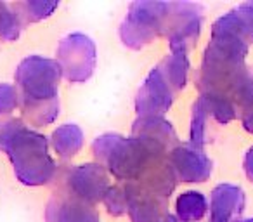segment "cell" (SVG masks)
Here are the masks:
<instances>
[{
	"label": "cell",
	"instance_id": "obj_18",
	"mask_svg": "<svg viewBox=\"0 0 253 222\" xmlns=\"http://www.w3.org/2000/svg\"><path fill=\"white\" fill-rule=\"evenodd\" d=\"M12 7L21 18L23 25H28V23H39L49 18L59 7V4L57 2H16L12 4Z\"/></svg>",
	"mask_w": 253,
	"mask_h": 222
},
{
	"label": "cell",
	"instance_id": "obj_8",
	"mask_svg": "<svg viewBox=\"0 0 253 222\" xmlns=\"http://www.w3.org/2000/svg\"><path fill=\"white\" fill-rule=\"evenodd\" d=\"M68 194L77 200L94 207L99 201H104L111 182L109 174L99 163H82L68 172L66 177Z\"/></svg>",
	"mask_w": 253,
	"mask_h": 222
},
{
	"label": "cell",
	"instance_id": "obj_4",
	"mask_svg": "<svg viewBox=\"0 0 253 222\" xmlns=\"http://www.w3.org/2000/svg\"><path fill=\"white\" fill-rule=\"evenodd\" d=\"M170 2H134L120 25L123 45L141 50L158 37L165 35Z\"/></svg>",
	"mask_w": 253,
	"mask_h": 222
},
{
	"label": "cell",
	"instance_id": "obj_20",
	"mask_svg": "<svg viewBox=\"0 0 253 222\" xmlns=\"http://www.w3.org/2000/svg\"><path fill=\"white\" fill-rule=\"evenodd\" d=\"M130 182H120L116 186H111L104 198V205L108 212L115 217L125 215L128 210V201H130Z\"/></svg>",
	"mask_w": 253,
	"mask_h": 222
},
{
	"label": "cell",
	"instance_id": "obj_25",
	"mask_svg": "<svg viewBox=\"0 0 253 222\" xmlns=\"http://www.w3.org/2000/svg\"><path fill=\"white\" fill-rule=\"evenodd\" d=\"M158 222H179V219L175 217V215H170V214H165L162 219H160Z\"/></svg>",
	"mask_w": 253,
	"mask_h": 222
},
{
	"label": "cell",
	"instance_id": "obj_14",
	"mask_svg": "<svg viewBox=\"0 0 253 222\" xmlns=\"http://www.w3.org/2000/svg\"><path fill=\"white\" fill-rule=\"evenodd\" d=\"M84 131L75 124L59 125L50 135V146L57 153V156L64 160L77 156L80 149L84 148Z\"/></svg>",
	"mask_w": 253,
	"mask_h": 222
},
{
	"label": "cell",
	"instance_id": "obj_23",
	"mask_svg": "<svg viewBox=\"0 0 253 222\" xmlns=\"http://www.w3.org/2000/svg\"><path fill=\"white\" fill-rule=\"evenodd\" d=\"M243 167H245L246 177L253 182V146L246 151L245 155V162H243Z\"/></svg>",
	"mask_w": 253,
	"mask_h": 222
},
{
	"label": "cell",
	"instance_id": "obj_1",
	"mask_svg": "<svg viewBox=\"0 0 253 222\" xmlns=\"http://www.w3.org/2000/svg\"><path fill=\"white\" fill-rule=\"evenodd\" d=\"M63 77L56 59L28 56L14 73L23 122L33 127L52 124L59 115V80Z\"/></svg>",
	"mask_w": 253,
	"mask_h": 222
},
{
	"label": "cell",
	"instance_id": "obj_15",
	"mask_svg": "<svg viewBox=\"0 0 253 222\" xmlns=\"http://www.w3.org/2000/svg\"><path fill=\"white\" fill-rule=\"evenodd\" d=\"M208 201L201 191H186L175 201V217L179 222H198L205 217Z\"/></svg>",
	"mask_w": 253,
	"mask_h": 222
},
{
	"label": "cell",
	"instance_id": "obj_22",
	"mask_svg": "<svg viewBox=\"0 0 253 222\" xmlns=\"http://www.w3.org/2000/svg\"><path fill=\"white\" fill-rule=\"evenodd\" d=\"M16 108H19L16 87L11 84H0V115L12 113Z\"/></svg>",
	"mask_w": 253,
	"mask_h": 222
},
{
	"label": "cell",
	"instance_id": "obj_16",
	"mask_svg": "<svg viewBox=\"0 0 253 222\" xmlns=\"http://www.w3.org/2000/svg\"><path fill=\"white\" fill-rule=\"evenodd\" d=\"M160 68L167 75V78L173 85V89L177 92L182 90L187 84V78H189V57H187V50L182 49L170 50L169 56L160 63Z\"/></svg>",
	"mask_w": 253,
	"mask_h": 222
},
{
	"label": "cell",
	"instance_id": "obj_12",
	"mask_svg": "<svg viewBox=\"0 0 253 222\" xmlns=\"http://www.w3.org/2000/svg\"><path fill=\"white\" fill-rule=\"evenodd\" d=\"M132 135L146 139L169 153L179 146L175 129L163 117H139L132 125Z\"/></svg>",
	"mask_w": 253,
	"mask_h": 222
},
{
	"label": "cell",
	"instance_id": "obj_2",
	"mask_svg": "<svg viewBox=\"0 0 253 222\" xmlns=\"http://www.w3.org/2000/svg\"><path fill=\"white\" fill-rule=\"evenodd\" d=\"M92 151L115 179L142 184L169 163V151L141 137L102 134L92 142Z\"/></svg>",
	"mask_w": 253,
	"mask_h": 222
},
{
	"label": "cell",
	"instance_id": "obj_6",
	"mask_svg": "<svg viewBox=\"0 0 253 222\" xmlns=\"http://www.w3.org/2000/svg\"><path fill=\"white\" fill-rule=\"evenodd\" d=\"M201 21L203 14L200 5L189 2H170L169 23L165 30L170 50H189L200 39Z\"/></svg>",
	"mask_w": 253,
	"mask_h": 222
},
{
	"label": "cell",
	"instance_id": "obj_24",
	"mask_svg": "<svg viewBox=\"0 0 253 222\" xmlns=\"http://www.w3.org/2000/svg\"><path fill=\"white\" fill-rule=\"evenodd\" d=\"M241 120H243V127H245L250 134H253V106L250 109H246L245 113L241 115Z\"/></svg>",
	"mask_w": 253,
	"mask_h": 222
},
{
	"label": "cell",
	"instance_id": "obj_9",
	"mask_svg": "<svg viewBox=\"0 0 253 222\" xmlns=\"http://www.w3.org/2000/svg\"><path fill=\"white\" fill-rule=\"evenodd\" d=\"M169 162L177 180L182 182H205L210 179L213 163L194 146H177L169 155Z\"/></svg>",
	"mask_w": 253,
	"mask_h": 222
},
{
	"label": "cell",
	"instance_id": "obj_17",
	"mask_svg": "<svg viewBox=\"0 0 253 222\" xmlns=\"http://www.w3.org/2000/svg\"><path fill=\"white\" fill-rule=\"evenodd\" d=\"M222 16L246 42L253 44V2H243Z\"/></svg>",
	"mask_w": 253,
	"mask_h": 222
},
{
	"label": "cell",
	"instance_id": "obj_21",
	"mask_svg": "<svg viewBox=\"0 0 253 222\" xmlns=\"http://www.w3.org/2000/svg\"><path fill=\"white\" fill-rule=\"evenodd\" d=\"M207 120L208 113L203 104L196 101L193 104V118H191V146L201 149L207 144Z\"/></svg>",
	"mask_w": 253,
	"mask_h": 222
},
{
	"label": "cell",
	"instance_id": "obj_26",
	"mask_svg": "<svg viewBox=\"0 0 253 222\" xmlns=\"http://www.w3.org/2000/svg\"><path fill=\"white\" fill-rule=\"evenodd\" d=\"M236 222H253V219H239V221Z\"/></svg>",
	"mask_w": 253,
	"mask_h": 222
},
{
	"label": "cell",
	"instance_id": "obj_5",
	"mask_svg": "<svg viewBox=\"0 0 253 222\" xmlns=\"http://www.w3.org/2000/svg\"><path fill=\"white\" fill-rule=\"evenodd\" d=\"M56 61L68 82H87L94 75L97 63V49L94 40L84 33H70L57 45Z\"/></svg>",
	"mask_w": 253,
	"mask_h": 222
},
{
	"label": "cell",
	"instance_id": "obj_3",
	"mask_svg": "<svg viewBox=\"0 0 253 222\" xmlns=\"http://www.w3.org/2000/svg\"><path fill=\"white\" fill-rule=\"evenodd\" d=\"M0 151L9 156L16 179L25 186H45L56 177L57 165L47 137L32 131L21 118L0 122Z\"/></svg>",
	"mask_w": 253,
	"mask_h": 222
},
{
	"label": "cell",
	"instance_id": "obj_11",
	"mask_svg": "<svg viewBox=\"0 0 253 222\" xmlns=\"http://www.w3.org/2000/svg\"><path fill=\"white\" fill-rule=\"evenodd\" d=\"M45 222H101V217L92 205L71 194H57L47 203Z\"/></svg>",
	"mask_w": 253,
	"mask_h": 222
},
{
	"label": "cell",
	"instance_id": "obj_10",
	"mask_svg": "<svg viewBox=\"0 0 253 222\" xmlns=\"http://www.w3.org/2000/svg\"><path fill=\"white\" fill-rule=\"evenodd\" d=\"M245 191L234 184H218L210 196V222H236L245 210Z\"/></svg>",
	"mask_w": 253,
	"mask_h": 222
},
{
	"label": "cell",
	"instance_id": "obj_7",
	"mask_svg": "<svg viewBox=\"0 0 253 222\" xmlns=\"http://www.w3.org/2000/svg\"><path fill=\"white\" fill-rule=\"evenodd\" d=\"M177 90L160 64L148 73L135 95V111L139 117H163L172 108Z\"/></svg>",
	"mask_w": 253,
	"mask_h": 222
},
{
	"label": "cell",
	"instance_id": "obj_19",
	"mask_svg": "<svg viewBox=\"0 0 253 222\" xmlns=\"http://www.w3.org/2000/svg\"><path fill=\"white\" fill-rule=\"evenodd\" d=\"M23 21L14 11L12 4L0 2V39L4 42H14L23 32Z\"/></svg>",
	"mask_w": 253,
	"mask_h": 222
},
{
	"label": "cell",
	"instance_id": "obj_13",
	"mask_svg": "<svg viewBox=\"0 0 253 222\" xmlns=\"http://www.w3.org/2000/svg\"><path fill=\"white\" fill-rule=\"evenodd\" d=\"M130 201H128V217L132 222H158L167 214V201L155 193L144 189L139 184L130 182Z\"/></svg>",
	"mask_w": 253,
	"mask_h": 222
}]
</instances>
